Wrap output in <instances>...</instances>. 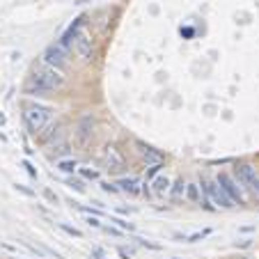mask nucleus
<instances>
[{"label": "nucleus", "instance_id": "f257e3e1", "mask_svg": "<svg viewBox=\"0 0 259 259\" xmlns=\"http://www.w3.org/2000/svg\"><path fill=\"white\" fill-rule=\"evenodd\" d=\"M23 122L28 126L30 136H44L46 128L53 124V113H51V108L41 106V103H25Z\"/></svg>", "mask_w": 259, "mask_h": 259}, {"label": "nucleus", "instance_id": "f03ea898", "mask_svg": "<svg viewBox=\"0 0 259 259\" xmlns=\"http://www.w3.org/2000/svg\"><path fill=\"white\" fill-rule=\"evenodd\" d=\"M30 83L39 85L41 90L46 92H55V90H62L64 88V76L58 71V69L49 67V64L41 60L32 67V76H30Z\"/></svg>", "mask_w": 259, "mask_h": 259}, {"label": "nucleus", "instance_id": "7ed1b4c3", "mask_svg": "<svg viewBox=\"0 0 259 259\" xmlns=\"http://www.w3.org/2000/svg\"><path fill=\"white\" fill-rule=\"evenodd\" d=\"M204 193H206V202H213L215 206H220V209H230V206H234V202L227 197L225 188L220 186L218 179H204Z\"/></svg>", "mask_w": 259, "mask_h": 259}, {"label": "nucleus", "instance_id": "20e7f679", "mask_svg": "<svg viewBox=\"0 0 259 259\" xmlns=\"http://www.w3.org/2000/svg\"><path fill=\"white\" fill-rule=\"evenodd\" d=\"M44 62L49 64V67L58 69V71H62L64 67L69 64V53L67 49H64L62 44H49L44 51Z\"/></svg>", "mask_w": 259, "mask_h": 259}, {"label": "nucleus", "instance_id": "39448f33", "mask_svg": "<svg viewBox=\"0 0 259 259\" xmlns=\"http://www.w3.org/2000/svg\"><path fill=\"white\" fill-rule=\"evenodd\" d=\"M236 181L243 184V186L259 200V175L252 165H239L236 167Z\"/></svg>", "mask_w": 259, "mask_h": 259}, {"label": "nucleus", "instance_id": "423d86ee", "mask_svg": "<svg viewBox=\"0 0 259 259\" xmlns=\"http://www.w3.org/2000/svg\"><path fill=\"white\" fill-rule=\"evenodd\" d=\"M103 165H106L110 172L124 170V167H126V158H124L122 149L115 145H108L106 149H103Z\"/></svg>", "mask_w": 259, "mask_h": 259}, {"label": "nucleus", "instance_id": "0eeeda50", "mask_svg": "<svg viewBox=\"0 0 259 259\" xmlns=\"http://www.w3.org/2000/svg\"><path fill=\"white\" fill-rule=\"evenodd\" d=\"M218 181H220V186L225 188L227 197H230L232 202H239V204H245V195H243V193H241V188L236 186V181L232 179V177L227 175V172H220Z\"/></svg>", "mask_w": 259, "mask_h": 259}, {"label": "nucleus", "instance_id": "6e6552de", "mask_svg": "<svg viewBox=\"0 0 259 259\" xmlns=\"http://www.w3.org/2000/svg\"><path fill=\"white\" fill-rule=\"evenodd\" d=\"M73 49H76V53L80 55L83 60H88L90 55H92V39H90V34H88V30H83L80 28L78 32H76V37H73Z\"/></svg>", "mask_w": 259, "mask_h": 259}, {"label": "nucleus", "instance_id": "1a4fd4ad", "mask_svg": "<svg viewBox=\"0 0 259 259\" xmlns=\"http://www.w3.org/2000/svg\"><path fill=\"white\" fill-rule=\"evenodd\" d=\"M136 147H138V152L142 154V158H145L147 167H149V165H163V156L156 152V149H154V147L145 145V142H140V140L136 142Z\"/></svg>", "mask_w": 259, "mask_h": 259}, {"label": "nucleus", "instance_id": "9d476101", "mask_svg": "<svg viewBox=\"0 0 259 259\" xmlns=\"http://www.w3.org/2000/svg\"><path fill=\"white\" fill-rule=\"evenodd\" d=\"M92 128H94V119L92 117H83L78 122V126H76V138H78L80 145H88L90 138H92Z\"/></svg>", "mask_w": 259, "mask_h": 259}, {"label": "nucleus", "instance_id": "9b49d317", "mask_svg": "<svg viewBox=\"0 0 259 259\" xmlns=\"http://www.w3.org/2000/svg\"><path fill=\"white\" fill-rule=\"evenodd\" d=\"M80 25H83V16H78V19H76V21H73V23L67 28V32L62 34V41H60L64 49H69V46L73 44V37H76V32L80 30Z\"/></svg>", "mask_w": 259, "mask_h": 259}, {"label": "nucleus", "instance_id": "f8f14e48", "mask_svg": "<svg viewBox=\"0 0 259 259\" xmlns=\"http://www.w3.org/2000/svg\"><path fill=\"white\" fill-rule=\"evenodd\" d=\"M138 184H140V181H138L136 177H124V179H119V181H117V186L122 188L124 193H131V195H138V193H140Z\"/></svg>", "mask_w": 259, "mask_h": 259}, {"label": "nucleus", "instance_id": "ddd939ff", "mask_svg": "<svg viewBox=\"0 0 259 259\" xmlns=\"http://www.w3.org/2000/svg\"><path fill=\"white\" fill-rule=\"evenodd\" d=\"M152 186H154V191H156L158 195H165V193L170 191V179H167L165 175H161V177H156V179L152 181Z\"/></svg>", "mask_w": 259, "mask_h": 259}, {"label": "nucleus", "instance_id": "4468645a", "mask_svg": "<svg viewBox=\"0 0 259 259\" xmlns=\"http://www.w3.org/2000/svg\"><path fill=\"white\" fill-rule=\"evenodd\" d=\"M186 197L193 202V204H200V202H202L200 186H197V184H188V186H186Z\"/></svg>", "mask_w": 259, "mask_h": 259}, {"label": "nucleus", "instance_id": "2eb2a0df", "mask_svg": "<svg viewBox=\"0 0 259 259\" xmlns=\"http://www.w3.org/2000/svg\"><path fill=\"white\" fill-rule=\"evenodd\" d=\"M58 167L62 172H76V167H78V165H76V161H60Z\"/></svg>", "mask_w": 259, "mask_h": 259}, {"label": "nucleus", "instance_id": "dca6fc26", "mask_svg": "<svg viewBox=\"0 0 259 259\" xmlns=\"http://www.w3.org/2000/svg\"><path fill=\"white\" fill-rule=\"evenodd\" d=\"M211 234V230H202V232H195V234H191L188 236V243H195V241H200V239H204V236H209Z\"/></svg>", "mask_w": 259, "mask_h": 259}, {"label": "nucleus", "instance_id": "f3484780", "mask_svg": "<svg viewBox=\"0 0 259 259\" xmlns=\"http://www.w3.org/2000/svg\"><path fill=\"white\" fill-rule=\"evenodd\" d=\"M110 223H115V225H119V227H122V230H128V232L133 230V225H131V223H126V220H122V218H110Z\"/></svg>", "mask_w": 259, "mask_h": 259}, {"label": "nucleus", "instance_id": "a211bd4d", "mask_svg": "<svg viewBox=\"0 0 259 259\" xmlns=\"http://www.w3.org/2000/svg\"><path fill=\"white\" fill-rule=\"evenodd\" d=\"M175 193H172V197H175V200H179V197H181V193H184V191H186V188H184V181H177V184H175Z\"/></svg>", "mask_w": 259, "mask_h": 259}, {"label": "nucleus", "instance_id": "6ab92c4d", "mask_svg": "<svg viewBox=\"0 0 259 259\" xmlns=\"http://www.w3.org/2000/svg\"><path fill=\"white\" fill-rule=\"evenodd\" d=\"M69 186H71V188H76V191H78V193H83V191H85L83 181H78V179H69Z\"/></svg>", "mask_w": 259, "mask_h": 259}, {"label": "nucleus", "instance_id": "aec40b11", "mask_svg": "<svg viewBox=\"0 0 259 259\" xmlns=\"http://www.w3.org/2000/svg\"><path fill=\"white\" fill-rule=\"evenodd\" d=\"M62 230L67 232V234H71V236H76V239H80V232L76 230V227H69V225H62Z\"/></svg>", "mask_w": 259, "mask_h": 259}, {"label": "nucleus", "instance_id": "412c9836", "mask_svg": "<svg viewBox=\"0 0 259 259\" xmlns=\"http://www.w3.org/2000/svg\"><path fill=\"white\" fill-rule=\"evenodd\" d=\"M14 188H16V191H21V193H23V195H28V197H32V191H30V188H25V186H21V184H14Z\"/></svg>", "mask_w": 259, "mask_h": 259}, {"label": "nucleus", "instance_id": "4be33fe9", "mask_svg": "<svg viewBox=\"0 0 259 259\" xmlns=\"http://www.w3.org/2000/svg\"><path fill=\"white\" fill-rule=\"evenodd\" d=\"M44 195H46V200H49V202H53V204H55V202H58V195H55L53 191H49V188H46V191H44Z\"/></svg>", "mask_w": 259, "mask_h": 259}, {"label": "nucleus", "instance_id": "5701e85b", "mask_svg": "<svg viewBox=\"0 0 259 259\" xmlns=\"http://www.w3.org/2000/svg\"><path fill=\"white\" fill-rule=\"evenodd\" d=\"M80 175H83V177H88V179H97V172H94V170H80Z\"/></svg>", "mask_w": 259, "mask_h": 259}, {"label": "nucleus", "instance_id": "b1692460", "mask_svg": "<svg viewBox=\"0 0 259 259\" xmlns=\"http://www.w3.org/2000/svg\"><path fill=\"white\" fill-rule=\"evenodd\" d=\"M23 167H25V170H28V175H30V177H37V170H34V167L30 165L28 161H23Z\"/></svg>", "mask_w": 259, "mask_h": 259}, {"label": "nucleus", "instance_id": "393cba45", "mask_svg": "<svg viewBox=\"0 0 259 259\" xmlns=\"http://www.w3.org/2000/svg\"><path fill=\"white\" fill-rule=\"evenodd\" d=\"M103 191H106V193H117L119 188L115 186V184H103Z\"/></svg>", "mask_w": 259, "mask_h": 259}, {"label": "nucleus", "instance_id": "a878e982", "mask_svg": "<svg viewBox=\"0 0 259 259\" xmlns=\"http://www.w3.org/2000/svg\"><path fill=\"white\" fill-rule=\"evenodd\" d=\"M88 225H90V227H101V223H99L97 218H90V220H88Z\"/></svg>", "mask_w": 259, "mask_h": 259}, {"label": "nucleus", "instance_id": "bb28decb", "mask_svg": "<svg viewBox=\"0 0 259 259\" xmlns=\"http://www.w3.org/2000/svg\"><path fill=\"white\" fill-rule=\"evenodd\" d=\"M101 257H103L101 250H94V259H101Z\"/></svg>", "mask_w": 259, "mask_h": 259}, {"label": "nucleus", "instance_id": "cd10ccee", "mask_svg": "<svg viewBox=\"0 0 259 259\" xmlns=\"http://www.w3.org/2000/svg\"><path fill=\"white\" fill-rule=\"evenodd\" d=\"M239 259H250V257H239Z\"/></svg>", "mask_w": 259, "mask_h": 259}]
</instances>
